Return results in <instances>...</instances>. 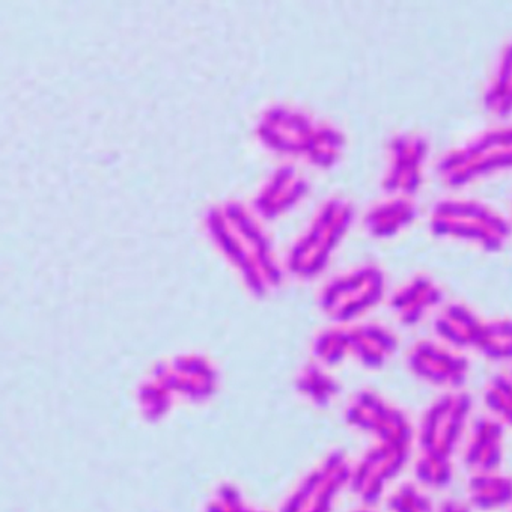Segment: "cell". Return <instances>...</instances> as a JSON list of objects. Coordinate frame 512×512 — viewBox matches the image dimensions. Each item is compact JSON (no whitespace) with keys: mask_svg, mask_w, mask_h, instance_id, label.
I'll return each instance as SVG.
<instances>
[{"mask_svg":"<svg viewBox=\"0 0 512 512\" xmlns=\"http://www.w3.org/2000/svg\"><path fill=\"white\" fill-rule=\"evenodd\" d=\"M428 226L440 240L470 244L487 253L502 252L512 237V223L476 199H442L431 208Z\"/></svg>","mask_w":512,"mask_h":512,"instance_id":"6da1fadb","label":"cell"},{"mask_svg":"<svg viewBox=\"0 0 512 512\" xmlns=\"http://www.w3.org/2000/svg\"><path fill=\"white\" fill-rule=\"evenodd\" d=\"M473 398L466 391L443 392L416 425L418 452L454 460L472 425Z\"/></svg>","mask_w":512,"mask_h":512,"instance_id":"3957f363","label":"cell"},{"mask_svg":"<svg viewBox=\"0 0 512 512\" xmlns=\"http://www.w3.org/2000/svg\"><path fill=\"white\" fill-rule=\"evenodd\" d=\"M351 469L344 454L332 455L294 499L290 512H327L342 488H350Z\"/></svg>","mask_w":512,"mask_h":512,"instance_id":"7c38bea8","label":"cell"},{"mask_svg":"<svg viewBox=\"0 0 512 512\" xmlns=\"http://www.w3.org/2000/svg\"><path fill=\"white\" fill-rule=\"evenodd\" d=\"M353 219V207L345 202H335L327 207L312 234L294 255L293 264L296 272L309 275L320 269L351 228Z\"/></svg>","mask_w":512,"mask_h":512,"instance_id":"9c48e42d","label":"cell"},{"mask_svg":"<svg viewBox=\"0 0 512 512\" xmlns=\"http://www.w3.org/2000/svg\"><path fill=\"white\" fill-rule=\"evenodd\" d=\"M509 171H512V124L488 128L452 148L437 165L440 180L451 189H463Z\"/></svg>","mask_w":512,"mask_h":512,"instance_id":"7a4b0ae2","label":"cell"},{"mask_svg":"<svg viewBox=\"0 0 512 512\" xmlns=\"http://www.w3.org/2000/svg\"><path fill=\"white\" fill-rule=\"evenodd\" d=\"M407 366L419 381L443 392L464 391L472 369L466 353L437 338L415 342Z\"/></svg>","mask_w":512,"mask_h":512,"instance_id":"52a82bcc","label":"cell"},{"mask_svg":"<svg viewBox=\"0 0 512 512\" xmlns=\"http://www.w3.org/2000/svg\"><path fill=\"white\" fill-rule=\"evenodd\" d=\"M509 375H511V377H512V369H511V372H509Z\"/></svg>","mask_w":512,"mask_h":512,"instance_id":"d4e9b609","label":"cell"},{"mask_svg":"<svg viewBox=\"0 0 512 512\" xmlns=\"http://www.w3.org/2000/svg\"><path fill=\"white\" fill-rule=\"evenodd\" d=\"M430 159V144L418 133H400L388 145L381 187L388 196L415 199L421 192Z\"/></svg>","mask_w":512,"mask_h":512,"instance_id":"ba28073f","label":"cell"},{"mask_svg":"<svg viewBox=\"0 0 512 512\" xmlns=\"http://www.w3.org/2000/svg\"><path fill=\"white\" fill-rule=\"evenodd\" d=\"M415 445L371 442L351 469L350 490L362 505L377 506L412 460Z\"/></svg>","mask_w":512,"mask_h":512,"instance_id":"277c9868","label":"cell"},{"mask_svg":"<svg viewBox=\"0 0 512 512\" xmlns=\"http://www.w3.org/2000/svg\"><path fill=\"white\" fill-rule=\"evenodd\" d=\"M353 512H386V511H380V509L377 508V506H369V505H362L360 508H357L356 511Z\"/></svg>","mask_w":512,"mask_h":512,"instance_id":"cb8c5ba5","label":"cell"},{"mask_svg":"<svg viewBox=\"0 0 512 512\" xmlns=\"http://www.w3.org/2000/svg\"><path fill=\"white\" fill-rule=\"evenodd\" d=\"M303 388L318 401H329L338 394V384L327 377L320 369H309L306 372L305 380H303Z\"/></svg>","mask_w":512,"mask_h":512,"instance_id":"7402d4cb","label":"cell"},{"mask_svg":"<svg viewBox=\"0 0 512 512\" xmlns=\"http://www.w3.org/2000/svg\"><path fill=\"white\" fill-rule=\"evenodd\" d=\"M347 421L371 442L410 443L415 445L416 425L397 404L378 392L362 391L347 409Z\"/></svg>","mask_w":512,"mask_h":512,"instance_id":"8992f818","label":"cell"},{"mask_svg":"<svg viewBox=\"0 0 512 512\" xmlns=\"http://www.w3.org/2000/svg\"><path fill=\"white\" fill-rule=\"evenodd\" d=\"M467 503L479 511H497L512 505V478L505 473H472L467 484Z\"/></svg>","mask_w":512,"mask_h":512,"instance_id":"2e32d148","label":"cell"},{"mask_svg":"<svg viewBox=\"0 0 512 512\" xmlns=\"http://www.w3.org/2000/svg\"><path fill=\"white\" fill-rule=\"evenodd\" d=\"M434 512H472V506L463 500L446 499L440 505L436 506Z\"/></svg>","mask_w":512,"mask_h":512,"instance_id":"603a6c76","label":"cell"},{"mask_svg":"<svg viewBox=\"0 0 512 512\" xmlns=\"http://www.w3.org/2000/svg\"><path fill=\"white\" fill-rule=\"evenodd\" d=\"M388 296V278L377 264H363L330 285L324 297L329 315L341 324L360 323Z\"/></svg>","mask_w":512,"mask_h":512,"instance_id":"5b68a950","label":"cell"},{"mask_svg":"<svg viewBox=\"0 0 512 512\" xmlns=\"http://www.w3.org/2000/svg\"><path fill=\"white\" fill-rule=\"evenodd\" d=\"M472 351L490 362L512 365V318H482Z\"/></svg>","mask_w":512,"mask_h":512,"instance_id":"ac0fdd59","label":"cell"},{"mask_svg":"<svg viewBox=\"0 0 512 512\" xmlns=\"http://www.w3.org/2000/svg\"><path fill=\"white\" fill-rule=\"evenodd\" d=\"M482 318L484 317L466 303H448L437 311L434 333L440 341L467 353L473 350Z\"/></svg>","mask_w":512,"mask_h":512,"instance_id":"9a60e30c","label":"cell"},{"mask_svg":"<svg viewBox=\"0 0 512 512\" xmlns=\"http://www.w3.org/2000/svg\"><path fill=\"white\" fill-rule=\"evenodd\" d=\"M454 460L418 452L413 461L415 481L428 491L445 490L454 479Z\"/></svg>","mask_w":512,"mask_h":512,"instance_id":"ffe728a7","label":"cell"},{"mask_svg":"<svg viewBox=\"0 0 512 512\" xmlns=\"http://www.w3.org/2000/svg\"><path fill=\"white\" fill-rule=\"evenodd\" d=\"M490 416L505 428L512 430V377L509 374H497L488 381L482 395Z\"/></svg>","mask_w":512,"mask_h":512,"instance_id":"44dd1931","label":"cell"},{"mask_svg":"<svg viewBox=\"0 0 512 512\" xmlns=\"http://www.w3.org/2000/svg\"><path fill=\"white\" fill-rule=\"evenodd\" d=\"M482 104L485 112L499 121H506L512 116V41L500 52Z\"/></svg>","mask_w":512,"mask_h":512,"instance_id":"e0dca14e","label":"cell"},{"mask_svg":"<svg viewBox=\"0 0 512 512\" xmlns=\"http://www.w3.org/2000/svg\"><path fill=\"white\" fill-rule=\"evenodd\" d=\"M506 428L493 416L476 419L463 443V461L472 473L496 472L505 458Z\"/></svg>","mask_w":512,"mask_h":512,"instance_id":"4fadbf2b","label":"cell"},{"mask_svg":"<svg viewBox=\"0 0 512 512\" xmlns=\"http://www.w3.org/2000/svg\"><path fill=\"white\" fill-rule=\"evenodd\" d=\"M445 305V290L427 273H418L398 287L389 299L392 314L406 327L419 326Z\"/></svg>","mask_w":512,"mask_h":512,"instance_id":"30bf717a","label":"cell"},{"mask_svg":"<svg viewBox=\"0 0 512 512\" xmlns=\"http://www.w3.org/2000/svg\"><path fill=\"white\" fill-rule=\"evenodd\" d=\"M347 357L369 371L388 365L400 348V338L394 330L380 323L344 324Z\"/></svg>","mask_w":512,"mask_h":512,"instance_id":"8fae6325","label":"cell"},{"mask_svg":"<svg viewBox=\"0 0 512 512\" xmlns=\"http://www.w3.org/2000/svg\"><path fill=\"white\" fill-rule=\"evenodd\" d=\"M386 512H434L436 503L430 491L416 481H404L391 488L383 500Z\"/></svg>","mask_w":512,"mask_h":512,"instance_id":"d6986e66","label":"cell"},{"mask_svg":"<svg viewBox=\"0 0 512 512\" xmlns=\"http://www.w3.org/2000/svg\"><path fill=\"white\" fill-rule=\"evenodd\" d=\"M419 208L415 199L388 196L369 208L363 219L366 234L374 240H394L418 220Z\"/></svg>","mask_w":512,"mask_h":512,"instance_id":"5bb4252c","label":"cell"}]
</instances>
